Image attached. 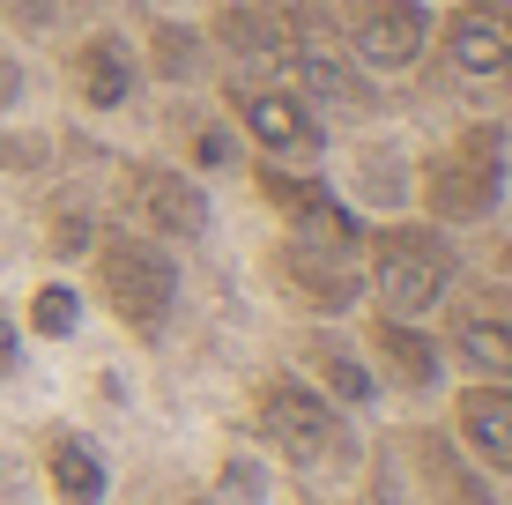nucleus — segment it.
<instances>
[{
    "mask_svg": "<svg viewBox=\"0 0 512 505\" xmlns=\"http://www.w3.org/2000/svg\"><path fill=\"white\" fill-rule=\"evenodd\" d=\"M446 431L490 483H512V379H461L446 402Z\"/></svg>",
    "mask_w": 512,
    "mask_h": 505,
    "instance_id": "12",
    "label": "nucleus"
},
{
    "mask_svg": "<svg viewBox=\"0 0 512 505\" xmlns=\"http://www.w3.org/2000/svg\"><path fill=\"white\" fill-rule=\"evenodd\" d=\"M90 246H97L90 208H52V223H45V253H52V260H90Z\"/></svg>",
    "mask_w": 512,
    "mask_h": 505,
    "instance_id": "23",
    "label": "nucleus"
},
{
    "mask_svg": "<svg viewBox=\"0 0 512 505\" xmlns=\"http://www.w3.org/2000/svg\"><path fill=\"white\" fill-rule=\"evenodd\" d=\"M357 350H364V364H372L379 394L394 387V394H416V402H423V394H446V350H438L431 320H386V312H364Z\"/></svg>",
    "mask_w": 512,
    "mask_h": 505,
    "instance_id": "10",
    "label": "nucleus"
},
{
    "mask_svg": "<svg viewBox=\"0 0 512 505\" xmlns=\"http://www.w3.org/2000/svg\"><path fill=\"white\" fill-rule=\"evenodd\" d=\"M67 90H75L82 112H127L134 90H141V52L119 30H90L67 52Z\"/></svg>",
    "mask_w": 512,
    "mask_h": 505,
    "instance_id": "15",
    "label": "nucleus"
},
{
    "mask_svg": "<svg viewBox=\"0 0 512 505\" xmlns=\"http://www.w3.org/2000/svg\"><path fill=\"white\" fill-rule=\"evenodd\" d=\"M186 505H216V498H208V491H193V498H186Z\"/></svg>",
    "mask_w": 512,
    "mask_h": 505,
    "instance_id": "28",
    "label": "nucleus"
},
{
    "mask_svg": "<svg viewBox=\"0 0 512 505\" xmlns=\"http://www.w3.org/2000/svg\"><path fill=\"white\" fill-rule=\"evenodd\" d=\"M446 320L431 327L438 350H446V372L468 379H512V283H475L468 298L438 305Z\"/></svg>",
    "mask_w": 512,
    "mask_h": 505,
    "instance_id": "6",
    "label": "nucleus"
},
{
    "mask_svg": "<svg viewBox=\"0 0 512 505\" xmlns=\"http://www.w3.org/2000/svg\"><path fill=\"white\" fill-rule=\"evenodd\" d=\"M23 90H30V82H23V60H8V52H0V119L23 104Z\"/></svg>",
    "mask_w": 512,
    "mask_h": 505,
    "instance_id": "27",
    "label": "nucleus"
},
{
    "mask_svg": "<svg viewBox=\"0 0 512 505\" xmlns=\"http://www.w3.org/2000/svg\"><path fill=\"white\" fill-rule=\"evenodd\" d=\"M208 38H216L223 52H238V60H253V67H275L282 52H290V15L231 0V8L216 15V30H208Z\"/></svg>",
    "mask_w": 512,
    "mask_h": 505,
    "instance_id": "18",
    "label": "nucleus"
},
{
    "mask_svg": "<svg viewBox=\"0 0 512 505\" xmlns=\"http://www.w3.org/2000/svg\"><path fill=\"white\" fill-rule=\"evenodd\" d=\"M409 201L423 208V223L461 231V223L498 216L505 201V134L498 127H461L446 149H431L409 179Z\"/></svg>",
    "mask_w": 512,
    "mask_h": 505,
    "instance_id": "4",
    "label": "nucleus"
},
{
    "mask_svg": "<svg viewBox=\"0 0 512 505\" xmlns=\"http://www.w3.org/2000/svg\"><path fill=\"white\" fill-rule=\"evenodd\" d=\"M253 439L260 454L282 461L290 476H320V468H334L349 454V416L327 402L320 387H305L297 372H260L253 387Z\"/></svg>",
    "mask_w": 512,
    "mask_h": 505,
    "instance_id": "3",
    "label": "nucleus"
},
{
    "mask_svg": "<svg viewBox=\"0 0 512 505\" xmlns=\"http://www.w3.org/2000/svg\"><path fill=\"white\" fill-rule=\"evenodd\" d=\"M223 104H231V127L253 142L260 164H312V156L327 149L320 112H312L297 90H282V82H245V75H231V82H223Z\"/></svg>",
    "mask_w": 512,
    "mask_h": 505,
    "instance_id": "5",
    "label": "nucleus"
},
{
    "mask_svg": "<svg viewBox=\"0 0 512 505\" xmlns=\"http://www.w3.org/2000/svg\"><path fill=\"white\" fill-rule=\"evenodd\" d=\"M208 498H216V505H268V498H275V468H268V454H245V446H231V454L216 461V483H208Z\"/></svg>",
    "mask_w": 512,
    "mask_h": 505,
    "instance_id": "20",
    "label": "nucleus"
},
{
    "mask_svg": "<svg viewBox=\"0 0 512 505\" xmlns=\"http://www.w3.org/2000/svg\"><path fill=\"white\" fill-rule=\"evenodd\" d=\"M164 8H179V0H164Z\"/></svg>",
    "mask_w": 512,
    "mask_h": 505,
    "instance_id": "29",
    "label": "nucleus"
},
{
    "mask_svg": "<svg viewBox=\"0 0 512 505\" xmlns=\"http://www.w3.org/2000/svg\"><path fill=\"white\" fill-rule=\"evenodd\" d=\"M90 290H97V305L119 320V335L164 342L171 312H179V253H171L164 238L134 231V223L97 231V246H90Z\"/></svg>",
    "mask_w": 512,
    "mask_h": 505,
    "instance_id": "2",
    "label": "nucleus"
},
{
    "mask_svg": "<svg viewBox=\"0 0 512 505\" xmlns=\"http://www.w3.org/2000/svg\"><path fill=\"white\" fill-rule=\"evenodd\" d=\"M357 268H364L372 312H386V320H431L453 298V283H461V246H453V231H438L423 216H386L364 231Z\"/></svg>",
    "mask_w": 512,
    "mask_h": 505,
    "instance_id": "1",
    "label": "nucleus"
},
{
    "mask_svg": "<svg viewBox=\"0 0 512 505\" xmlns=\"http://www.w3.org/2000/svg\"><path fill=\"white\" fill-rule=\"evenodd\" d=\"M297 379H305V387H320L342 416H357V409L379 402L372 364H364L357 335H342V327H305V335H297Z\"/></svg>",
    "mask_w": 512,
    "mask_h": 505,
    "instance_id": "14",
    "label": "nucleus"
},
{
    "mask_svg": "<svg viewBox=\"0 0 512 505\" xmlns=\"http://www.w3.org/2000/svg\"><path fill=\"white\" fill-rule=\"evenodd\" d=\"M119 201H127L134 231L164 238V246H193V238H208V223H216L208 186L193 179L186 164H127L119 171Z\"/></svg>",
    "mask_w": 512,
    "mask_h": 505,
    "instance_id": "8",
    "label": "nucleus"
},
{
    "mask_svg": "<svg viewBox=\"0 0 512 505\" xmlns=\"http://www.w3.org/2000/svg\"><path fill=\"white\" fill-rule=\"evenodd\" d=\"M45 134H23V127H0V171H38L45 164Z\"/></svg>",
    "mask_w": 512,
    "mask_h": 505,
    "instance_id": "26",
    "label": "nucleus"
},
{
    "mask_svg": "<svg viewBox=\"0 0 512 505\" xmlns=\"http://www.w3.org/2000/svg\"><path fill=\"white\" fill-rule=\"evenodd\" d=\"M431 45L461 82H512V0H461L438 15Z\"/></svg>",
    "mask_w": 512,
    "mask_h": 505,
    "instance_id": "11",
    "label": "nucleus"
},
{
    "mask_svg": "<svg viewBox=\"0 0 512 505\" xmlns=\"http://www.w3.org/2000/svg\"><path fill=\"white\" fill-rule=\"evenodd\" d=\"M260 268H268L275 298L290 312H305L312 327H334V320H349V312L364 305V268L357 260L312 253V246H297V238H275V246L260 253Z\"/></svg>",
    "mask_w": 512,
    "mask_h": 505,
    "instance_id": "7",
    "label": "nucleus"
},
{
    "mask_svg": "<svg viewBox=\"0 0 512 505\" xmlns=\"http://www.w3.org/2000/svg\"><path fill=\"white\" fill-rule=\"evenodd\" d=\"M401 446H409V476H416L423 505H505L498 483L461 454V439H453L446 424H416Z\"/></svg>",
    "mask_w": 512,
    "mask_h": 505,
    "instance_id": "13",
    "label": "nucleus"
},
{
    "mask_svg": "<svg viewBox=\"0 0 512 505\" xmlns=\"http://www.w3.org/2000/svg\"><path fill=\"white\" fill-rule=\"evenodd\" d=\"M231 134H238L231 119H201V127H193V142H186V149H193L186 164H193V171H231V164H238V142H231Z\"/></svg>",
    "mask_w": 512,
    "mask_h": 505,
    "instance_id": "24",
    "label": "nucleus"
},
{
    "mask_svg": "<svg viewBox=\"0 0 512 505\" xmlns=\"http://www.w3.org/2000/svg\"><path fill=\"white\" fill-rule=\"evenodd\" d=\"M409 179H416V171L401 164V149H372L357 164V186H364V201H372V208H401V201H409Z\"/></svg>",
    "mask_w": 512,
    "mask_h": 505,
    "instance_id": "22",
    "label": "nucleus"
},
{
    "mask_svg": "<svg viewBox=\"0 0 512 505\" xmlns=\"http://www.w3.org/2000/svg\"><path fill=\"white\" fill-rule=\"evenodd\" d=\"M23 364H30V335H23V320L0 305V387H15V379H23Z\"/></svg>",
    "mask_w": 512,
    "mask_h": 505,
    "instance_id": "25",
    "label": "nucleus"
},
{
    "mask_svg": "<svg viewBox=\"0 0 512 505\" xmlns=\"http://www.w3.org/2000/svg\"><path fill=\"white\" fill-rule=\"evenodd\" d=\"M141 67H149L156 82H193V75H201V30H179L171 15L149 23V60H141Z\"/></svg>",
    "mask_w": 512,
    "mask_h": 505,
    "instance_id": "21",
    "label": "nucleus"
},
{
    "mask_svg": "<svg viewBox=\"0 0 512 505\" xmlns=\"http://www.w3.org/2000/svg\"><path fill=\"white\" fill-rule=\"evenodd\" d=\"M282 60L297 67V97L305 104H334V112H372V82L357 75V60H349L342 45H320L305 38V30L290 23V52Z\"/></svg>",
    "mask_w": 512,
    "mask_h": 505,
    "instance_id": "17",
    "label": "nucleus"
},
{
    "mask_svg": "<svg viewBox=\"0 0 512 505\" xmlns=\"http://www.w3.org/2000/svg\"><path fill=\"white\" fill-rule=\"evenodd\" d=\"M334 23H342V52L357 67H416L431 52L438 15L423 0H334Z\"/></svg>",
    "mask_w": 512,
    "mask_h": 505,
    "instance_id": "9",
    "label": "nucleus"
},
{
    "mask_svg": "<svg viewBox=\"0 0 512 505\" xmlns=\"http://www.w3.org/2000/svg\"><path fill=\"white\" fill-rule=\"evenodd\" d=\"M15 320H23L30 342H75V335H82V290L67 283V275H45V283L23 298Z\"/></svg>",
    "mask_w": 512,
    "mask_h": 505,
    "instance_id": "19",
    "label": "nucleus"
},
{
    "mask_svg": "<svg viewBox=\"0 0 512 505\" xmlns=\"http://www.w3.org/2000/svg\"><path fill=\"white\" fill-rule=\"evenodd\" d=\"M38 468H45V498L52 505H104L112 498V468L75 424H45L38 431Z\"/></svg>",
    "mask_w": 512,
    "mask_h": 505,
    "instance_id": "16",
    "label": "nucleus"
}]
</instances>
